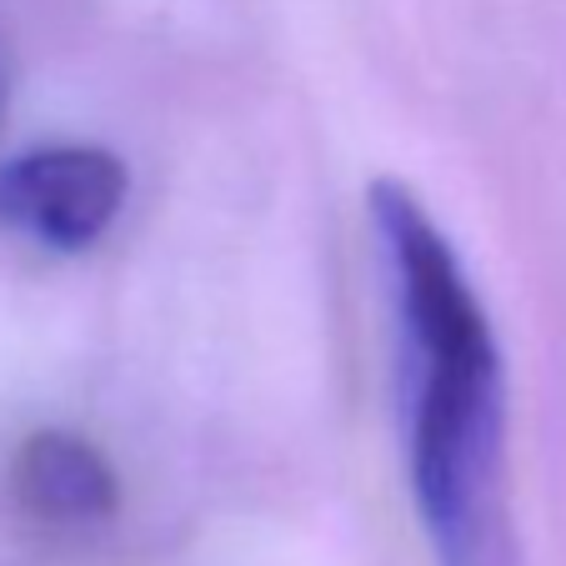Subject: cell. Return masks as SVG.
I'll return each instance as SVG.
<instances>
[{
	"label": "cell",
	"instance_id": "obj_1",
	"mask_svg": "<svg viewBox=\"0 0 566 566\" xmlns=\"http://www.w3.org/2000/svg\"><path fill=\"white\" fill-rule=\"evenodd\" d=\"M371 231L396 321L407 471L437 566H522L506 492V371L451 235L401 181H376Z\"/></svg>",
	"mask_w": 566,
	"mask_h": 566
},
{
	"label": "cell",
	"instance_id": "obj_2",
	"mask_svg": "<svg viewBox=\"0 0 566 566\" xmlns=\"http://www.w3.org/2000/svg\"><path fill=\"white\" fill-rule=\"evenodd\" d=\"M126 166L106 146H35L0 166V221L51 251H86L126 206Z\"/></svg>",
	"mask_w": 566,
	"mask_h": 566
},
{
	"label": "cell",
	"instance_id": "obj_3",
	"mask_svg": "<svg viewBox=\"0 0 566 566\" xmlns=\"http://www.w3.org/2000/svg\"><path fill=\"white\" fill-rule=\"evenodd\" d=\"M15 496L31 516L61 526L106 522L120 502L111 461L75 431H35L15 451Z\"/></svg>",
	"mask_w": 566,
	"mask_h": 566
}]
</instances>
